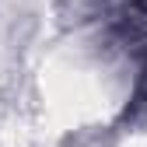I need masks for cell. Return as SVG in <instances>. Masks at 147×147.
I'll list each match as a JSON object with an SVG mask.
<instances>
[{"label":"cell","instance_id":"cell-1","mask_svg":"<svg viewBox=\"0 0 147 147\" xmlns=\"http://www.w3.org/2000/svg\"><path fill=\"white\" fill-rule=\"evenodd\" d=\"M133 4H137V7H144V11H147V0H133Z\"/></svg>","mask_w":147,"mask_h":147}]
</instances>
